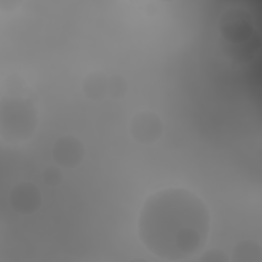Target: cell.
I'll return each mask as SVG.
<instances>
[{
  "label": "cell",
  "mask_w": 262,
  "mask_h": 262,
  "mask_svg": "<svg viewBox=\"0 0 262 262\" xmlns=\"http://www.w3.org/2000/svg\"><path fill=\"white\" fill-rule=\"evenodd\" d=\"M211 226L207 205L185 188H166L146 199L138 218V235L161 259L179 261L198 253Z\"/></svg>",
  "instance_id": "1"
},
{
  "label": "cell",
  "mask_w": 262,
  "mask_h": 262,
  "mask_svg": "<svg viewBox=\"0 0 262 262\" xmlns=\"http://www.w3.org/2000/svg\"><path fill=\"white\" fill-rule=\"evenodd\" d=\"M219 31L222 38L230 44L234 52L237 51L235 58L248 60L254 54L255 29L252 15L243 8H231L224 12L220 18Z\"/></svg>",
  "instance_id": "2"
},
{
  "label": "cell",
  "mask_w": 262,
  "mask_h": 262,
  "mask_svg": "<svg viewBox=\"0 0 262 262\" xmlns=\"http://www.w3.org/2000/svg\"><path fill=\"white\" fill-rule=\"evenodd\" d=\"M38 123L37 112L30 100L20 97H8L2 102L1 130L7 133L9 142L30 139Z\"/></svg>",
  "instance_id": "3"
},
{
  "label": "cell",
  "mask_w": 262,
  "mask_h": 262,
  "mask_svg": "<svg viewBox=\"0 0 262 262\" xmlns=\"http://www.w3.org/2000/svg\"><path fill=\"white\" fill-rule=\"evenodd\" d=\"M130 133L135 141L142 144H150L161 137L163 123L157 114L143 111L132 118Z\"/></svg>",
  "instance_id": "4"
},
{
  "label": "cell",
  "mask_w": 262,
  "mask_h": 262,
  "mask_svg": "<svg viewBox=\"0 0 262 262\" xmlns=\"http://www.w3.org/2000/svg\"><path fill=\"white\" fill-rule=\"evenodd\" d=\"M9 203L15 212L29 215L40 208L42 203L41 192L35 184L23 182L10 191Z\"/></svg>",
  "instance_id": "5"
},
{
  "label": "cell",
  "mask_w": 262,
  "mask_h": 262,
  "mask_svg": "<svg viewBox=\"0 0 262 262\" xmlns=\"http://www.w3.org/2000/svg\"><path fill=\"white\" fill-rule=\"evenodd\" d=\"M84 154L82 142L78 138L70 135L58 138L52 149V157L55 163L66 168H74L80 165Z\"/></svg>",
  "instance_id": "6"
},
{
  "label": "cell",
  "mask_w": 262,
  "mask_h": 262,
  "mask_svg": "<svg viewBox=\"0 0 262 262\" xmlns=\"http://www.w3.org/2000/svg\"><path fill=\"white\" fill-rule=\"evenodd\" d=\"M110 77L102 73H92L83 82V91L91 100H102L108 93Z\"/></svg>",
  "instance_id": "7"
},
{
  "label": "cell",
  "mask_w": 262,
  "mask_h": 262,
  "mask_svg": "<svg viewBox=\"0 0 262 262\" xmlns=\"http://www.w3.org/2000/svg\"><path fill=\"white\" fill-rule=\"evenodd\" d=\"M233 261L253 262L261 260V247L253 241H243L238 243L232 252Z\"/></svg>",
  "instance_id": "8"
},
{
  "label": "cell",
  "mask_w": 262,
  "mask_h": 262,
  "mask_svg": "<svg viewBox=\"0 0 262 262\" xmlns=\"http://www.w3.org/2000/svg\"><path fill=\"white\" fill-rule=\"evenodd\" d=\"M127 89L126 82L119 75H113L110 77L108 93L113 99L121 98Z\"/></svg>",
  "instance_id": "9"
},
{
  "label": "cell",
  "mask_w": 262,
  "mask_h": 262,
  "mask_svg": "<svg viewBox=\"0 0 262 262\" xmlns=\"http://www.w3.org/2000/svg\"><path fill=\"white\" fill-rule=\"evenodd\" d=\"M43 180L48 186H56L62 181V173L56 166H49L44 169L42 173Z\"/></svg>",
  "instance_id": "10"
},
{
  "label": "cell",
  "mask_w": 262,
  "mask_h": 262,
  "mask_svg": "<svg viewBox=\"0 0 262 262\" xmlns=\"http://www.w3.org/2000/svg\"><path fill=\"white\" fill-rule=\"evenodd\" d=\"M200 261H209V262H226L229 261V258L226 254L219 249H210L206 251L203 256L200 258Z\"/></svg>",
  "instance_id": "11"
}]
</instances>
